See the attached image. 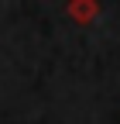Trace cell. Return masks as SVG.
I'll list each match as a JSON object with an SVG mask.
<instances>
[{
  "label": "cell",
  "instance_id": "cell-1",
  "mask_svg": "<svg viewBox=\"0 0 120 124\" xmlns=\"http://www.w3.org/2000/svg\"><path fill=\"white\" fill-rule=\"evenodd\" d=\"M65 14L76 24L86 28V24H93L100 17V0H69V4H65Z\"/></svg>",
  "mask_w": 120,
  "mask_h": 124
}]
</instances>
